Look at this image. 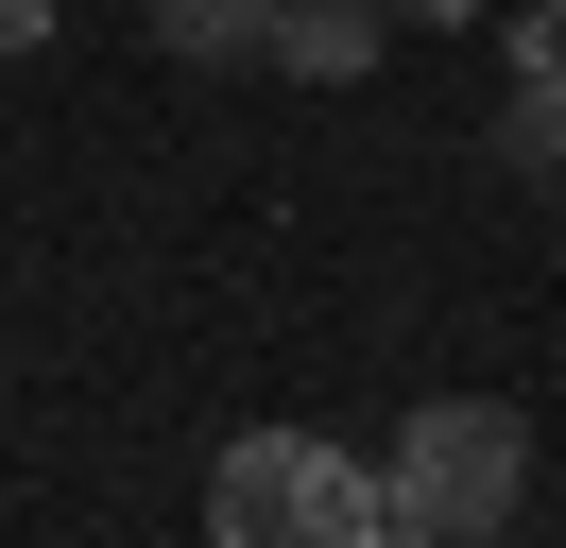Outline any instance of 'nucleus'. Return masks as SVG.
Masks as SVG:
<instances>
[{
    "mask_svg": "<svg viewBox=\"0 0 566 548\" xmlns=\"http://www.w3.org/2000/svg\"><path fill=\"white\" fill-rule=\"evenodd\" d=\"M378 463L326 429H241L207 463V548H378Z\"/></svg>",
    "mask_w": 566,
    "mask_h": 548,
    "instance_id": "obj_1",
    "label": "nucleus"
},
{
    "mask_svg": "<svg viewBox=\"0 0 566 548\" xmlns=\"http://www.w3.org/2000/svg\"><path fill=\"white\" fill-rule=\"evenodd\" d=\"M412 531H447V548H481V531H515V497H532V429L497 394H429L412 429H395V479H378Z\"/></svg>",
    "mask_w": 566,
    "mask_h": 548,
    "instance_id": "obj_2",
    "label": "nucleus"
},
{
    "mask_svg": "<svg viewBox=\"0 0 566 548\" xmlns=\"http://www.w3.org/2000/svg\"><path fill=\"white\" fill-rule=\"evenodd\" d=\"M497 155L566 189V18H532V34H515V103H497Z\"/></svg>",
    "mask_w": 566,
    "mask_h": 548,
    "instance_id": "obj_3",
    "label": "nucleus"
},
{
    "mask_svg": "<svg viewBox=\"0 0 566 548\" xmlns=\"http://www.w3.org/2000/svg\"><path fill=\"white\" fill-rule=\"evenodd\" d=\"M258 52L310 68V86H360V68H378V0H275V18H258Z\"/></svg>",
    "mask_w": 566,
    "mask_h": 548,
    "instance_id": "obj_4",
    "label": "nucleus"
},
{
    "mask_svg": "<svg viewBox=\"0 0 566 548\" xmlns=\"http://www.w3.org/2000/svg\"><path fill=\"white\" fill-rule=\"evenodd\" d=\"M258 18H275V0H155V52H189V68H241V52H258Z\"/></svg>",
    "mask_w": 566,
    "mask_h": 548,
    "instance_id": "obj_5",
    "label": "nucleus"
},
{
    "mask_svg": "<svg viewBox=\"0 0 566 548\" xmlns=\"http://www.w3.org/2000/svg\"><path fill=\"white\" fill-rule=\"evenodd\" d=\"M35 34H52V0H0V52H35Z\"/></svg>",
    "mask_w": 566,
    "mask_h": 548,
    "instance_id": "obj_6",
    "label": "nucleus"
},
{
    "mask_svg": "<svg viewBox=\"0 0 566 548\" xmlns=\"http://www.w3.org/2000/svg\"><path fill=\"white\" fill-rule=\"evenodd\" d=\"M378 18H481V0H378Z\"/></svg>",
    "mask_w": 566,
    "mask_h": 548,
    "instance_id": "obj_7",
    "label": "nucleus"
},
{
    "mask_svg": "<svg viewBox=\"0 0 566 548\" xmlns=\"http://www.w3.org/2000/svg\"><path fill=\"white\" fill-rule=\"evenodd\" d=\"M378 548H447V531H412V514H378Z\"/></svg>",
    "mask_w": 566,
    "mask_h": 548,
    "instance_id": "obj_8",
    "label": "nucleus"
},
{
    "mask_svg": "<svg viewBox=\"0 0 566 548\" xmlns=\"http://www.w3.org/2000/svg\"><path fill=\"white\" fill-rule=\"evenodd\" d=\"M532 18H566V0H532Z\"/></svg>",
    "mask_w": 566,
    "mask_h": 548,
    "instance_id": "obj_9",
    "label": "nucleus"
}]
</instances>
